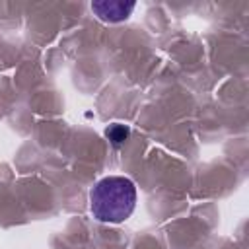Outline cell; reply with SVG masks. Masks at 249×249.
Returning <instances> with one entry per match:
<instances>
[{
  "mask_svg": "<svg viewBox=\"0 0 249 249\" xmlns=\"http://www.w3.org/2000/svg\"><path fill=\"white\" fill-rule=\"evenodd\" d=\"M128 132H130V130H128L126 126L119 124V123H115V124H111V126L107 128V136H109V140H113V144L124 142L126 136H128Z\"/></svg>",
  "mask_w": 249,
  "mask_h": 249,
  "instance_id": "3",
  "label": "cell"
},
{
  "mask_svg": "<svg viewBox=\"0 0 249 249\" xmlns=\"http://www.w3.org/2000/svg\"><path fill=\"white\" fill-rule=\"evenodd\" d=\"M136 206V185L123 175L99 179L89 191V208L95 220L105 224L124 222Z\"/></svg>",
  "mask_w": 249,
  "mask_h": 249,
  "instance_id": "1",
  "label": "cell"
},
{
  "mask_svg": "<svg viewBox=\"0 0 249 249\" xmlns=\"http://www.w3.org/2000/svg\"><path fill=\"white\" fill-rule=\"evenodd\" d=\"M132 8H134L132 2H128V4H124V2H95V4H91V10L105 21L124 19Z\"/></svg>",
  "mask_w": 249,
  "mask_h": 249,
  "instance_id": "2",
  "label": "cell"
}]
</instances>
